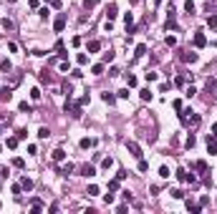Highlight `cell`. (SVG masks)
Masks as SVG:
<instances>
[{
    "instance_id": "bcb514c9",
    "label": "cell",
    "mask_w": 217,
    "mask_h": 214,
    "mask_svg": "<svg viewBox=\"0 0 217 214\" xmlns=\"http://www.w3.org/2000/svg\"><path fill=\"white\" fill-rule=\"evenodd\" d=\"M212 131H215V133H217V124H215V126H212Z\"/></svg>"
},
{
    "instance_id": "7a4b0ae2",
    "label": "cell",
    "mask_w": 217,
    "mask_h": 214,
    "mask_svg": "<svg viewBox=\"0 0 217 214\" xmlns=\"http://www.w3.org/2000/svg\"><path fill=\"white\" fill-rule=\"evenodd\" d=\"M126 149L134 154L136 159H142V149H139V144H136V141H126Z\"/></svg>"
},
{
    "instance_id": "b9f144b4",
    "label": "cell",
    "mask_w": 217,
    "mask_h": 214,
    "mask_svg": "<svg viewBox=\"0 0 217 214\" xmlns=\"http://www.w3.org/2000/svg\"><path fill=\"white\" fill-rule=\"evenodd\" d=\"M119 98H129V88H121L119 91Z\"/></svg>"
},
{
    "instance_id": "8992f818",
    "label": "cell",
    "mask_w": 217,
    "mask_h": 214,
    "mask_svg": "<svg viewBox=\"0 0 217 214\" xmlns=\"http://www.w3.org/2000/svg\"><path fill=\"white\" fill-rule=\"evenodd\" d=\"M177 179H179V181H194V177H192V174H187L184 169L177 171Z\"/></svg>"
},
{
    "instance_id": "5bb4252c",
    "label": "cell",
    "mask_w": 217,
    "mask_h": 214,
    "mask_svg": "<svg viewBox=\"0 0 217 214\" xmlns=\"http://www.w3.org/2000/svg\"><path fill=\"white\" fill-rule=\"evenodd\" d=\"M184 121H187L189 126H200V116H197V113H192L189 119H184Z\"/></svg>"
},
{
    "instance_id": "7402d4cb",
    "label": "cell",
    "mask_w": 217,
    "mask_h": 214,
    "mask_svg": "<svg viewBox=\"0 0 217 214\" xmlns=\"http://www.w3.org/2000/svg\"><path fill=\"white\" fill-rule=\"evenodd\" d=\"M187 209H189L192 214H200V209H202V207H200V204H189V202H187Z\"/></svg>"
},
{
    "instance_id": "1f68e13d",
    "label": "cell",
    "mask_w": 217,
    "mask_h": 214,
    "mask_svg": "<svg viewBox=\"0 0 217 214\" xmlns=\"http://www.w3.org/2000/svg\"><path fill=\"white\" fill-rule=\"evenodd\" d=\"M184 10H187V13H189V15H192V13H194V3H192V0H187V3H184Z\"/></svg>"
},
{
    "instance_id": "f6af8a7d",
    "label": "cell",
    "mask_w": 217,
    "mask_h": 214,
    "mask_svg": "<svg viewBox=\"0 0 217 214\" xmlns=\"http://www.w3.org/2000/svg\"><path fill=\"white\" fill-rule=\"evenodd\" d=\"M51 5L53 8H61V0H51Z\"/></svg>"
},
{
    "instance_id": "cb8c5ba5",
    "label": "cell",
    "mask_w": 217,
    "mask_h": 214,
    "mask_svg": "<svg viewBox=\"0 0 217 214\" xmlns=\"http://www.w3.org/2000/svg\"><path fill=\"white\" fill-rule=\"evenodd\" d=\"M101 166H104V169H106V171H109V169H111V166H114V159H111V156H109V159H104V161H101Z\"/></svg>"
},
{
    "instance_id": "5b68a950",
    "label": "cell",
    "mask_w": 217,
    "mask_h": 214,
    "mask_svg": "<svg viewBox=\"0 0 217 214\" xmlns=\"http://www.w3.org/2000/svg\"><path fill=\"white\" fill-rule=\"evenodd\" d=\"M53 28H56V33H61V30L66 28V15H58L56 23H53Z\"/></svg>"
},
{
    "instance_id": "9c48e42d",
    "label": "cell",
    "mask_w": 217,
    "mask_h": 214,
    "mask_svg": "<svg viewBox=\"0 0 217 214\" xmlns=\"http://www.w3.org/2000/svg\"><path fill=\"white\" fill-rule=\"evenodd\" d=\"M81 174H84V177H93V174H96V169H93L91 164H84V166H81Z\"/></svg>"
},
{
    "instance_id": "c3c4849f",
    "label": "cell",
    "mask_w": 217,
    "mask_h": 214,
    "mask_svg": "<svg viewBox=\"0 0 217 214\" xmlns=\"http://www.w3.org/2000/svg\"><path fill=\"white\" fill-rule=\"evenodd\" d=\"M0 207H3V204H0Z\"/></svg>"
},
{
    "instance_id": "52a82bcc",
    "label": "cell",
    "mask_w": 217,
    "mask_h": 214,
    "mask_svg": "<svg viewBox=\"0 0 217 214\" xmlns=\"http://www.w3.org/2000/svg\"><path fill=\"white\" fill-rule=\"evenodd\" d=\"M78 146H81V149H93V146H96V139H81Z\"/></svg>"
},
{
    "instance_id": "603a6c76",
    "label": "cell",
    "mask_w": 217,
    "mask_h": 214,
    "mask_svg": "<svg viewBox=\"0 0 217 214\" xmlns=\"http://www.w3.org/2000/svg\"><path fill=\"white\" fill-rule=\"evenodd\" d=\"M18 108H20V111H23V113H30V111H33V108H30V103H28V101H23V103H20V106H18Z\"/></svg>"
},
{
    "instance_id": "30bf717a",
    "label": "cell",
    "mask_w": 217,
    "mask_h": 214,
    "mask_svg": "<svg viewBox=\"0 0 217 214\" xmlns=\"http://www.w3.org/2000/svg\"><path fill=\"white\" fill-rule=\"evenodd\" d=\"M73 169H76V166H73V164H71V161H68V164H66V166H61V169H58V171H61V177H68V174H71V171H73Z\"/></svg>"
},
{
    "instance_id": "ffe728a7",
    "label": "cell",
    "mask_w": 217,
    "mask_h": 214,
    "mask_svg": "<svg viewBox=\"0 0 217 214\" xmlns=\"http://www.w3.org/2000/svg\"><path fill=\"white\" fill-rule=\"evenodd\" d=\"M91 73H96V76H101V73H104V63H96V66L91 68Z\"/></svg>"
},
{
    "instance_id": "e0dca14e",
    "label": "cell",
    "mask_w": 217,
    "mask_h": 214,
    "mask_svg": "<svg viewBox=\"0 0 217 214\" xmlns=\"http://www.w3.org/2000/svg\"><path fill=\"white\" fill-rule=\"evenodd\" d=\"M139 96H142V101H151V96H154V93H151L149 88H144V91H139Z\"/></svg>"
},
{
    "instance_id": "836d02e7",
    "label": "cell",
    "mask_w": 217,
    "mask_h": 214,
    "mask_svg": "<svg viewBox=\"0 0 217 214\" xmlns=\"http://www.w3.org/2000/svg\"><path fill=\"white\" fill-rule=\"evenodd\" d=\"M119 189V179H114V181H109V191H116Z\"/></svg>"
},
{
    "instance_id": "6da1fadb",
    "label": "cell",
    "mask_w": 217,
    "mask_h": 214,
    "mask_svg": "<svg viewBox=\"0 0 217 214\" xmlns=\"http://www.w3.org/2000/svg\"><path fill=\"white\" fill-rule=\"evenodd\" d=\"M207 151H210V154H217V133L207 136Z\"/></svg>"
},
{
    "instance_id": "4dcf8cb0",
    "label": "cell",
    "mask_w": 217,
    "mask_h": 214,
    "mask_svg": "<svg viewBox=\"0 0 217 214\" xmlns=\"http://www.w3.org/2000/svg\"><path fill=\"white\" fill-rule=\"evenodd\" d=\"M86 194H88V197H96V194H98V186H96V184H91V186H88V191H86Z\"/></svg>"
},
{
    "instance_id": "ab89813d",
    "label": "cell",
    "mask_w": 217,
    "mask_h": 214,
    "mask_svg": "<svg viewBox=\"0 0 217 214\" xmlns=\"http://www.w3.org/2000/svg\"><path fill=\"white\" fill-rule=\"evenodd\" d=\"M41 81H43V83H48V81H51V76H48V71H43V73H41Z\"/></svg>"
},
{
    "instance_id": "f1b7e54d",
    "label": "cell",
    "mask_w": 217,
    "mask_h": 214,
    "mask_svg": "<svg viewBox=\"0 0 217 214\" xmlns=\"http://www.w3.org/2000/svg\"><path fill=\"white\" fill-rule=\"evenodd\" d=\"M30 207H33V212H41V209H43V202H38V199H33V204H30Z\"/></svg>"
},
{
    "instance_id": "4316f807",
    "label": "cell",
    "mask_w": 217,
    "mask_h": 214,
    "mask_svg": "<svg viewBox=\"0 0 217 214\" xmlns=\"http://www.w3.org/2000/svg\"><path fill=\"white\" fill-rule=\"evenodd\" d=\"M194 169H197V171H207V161H197Z\"/></svg>"
},
{
    "instance_id": "8fae6325",
    "label": "cell",
    "mask_w": 217,
    "mask_h": 214,
    "mask_svg": "<svg viewBox=\"0 0 217 214\" xmlns=\"http://www.w3.org/2000/svg\"><path fill=\"white\" fill-rule=\"evenodd\" d=\"M63 159H66V151L63 149H56L53 151V161H63Z\"/></svg>"
},
{
    "instance_id": "60d3db41",
    "label": "cell",
    "mask_w": 217,
    "mask_h": 214,
    "mask_svg": "<svg viewBox=\"0 0 217 214\" xmlns=\"http://www.w3.org/2000/svg\"><path fill=\"white\" fill-rule=\"evenodd\" d=\"M0 93H3V98H5V101H10V88H3Z\"/></svg>"
},
{
    "instance_id": "7dc6e473",
    "label": "cell",
    "mask_w": 217,
    "mask_h": 214,
    "mask_svg": "<svg viewBox=\"0 0 217 214\" xmlns=\"http://www.w3.org/2000/svg\"><path fill=\"white\" fill-rule=\"evenodd\" d=\"M8 3H15V0H8Z\"/></svg>"
},
{
    "instance_id": "83f0119b",
    "label": "cell",
    "mask_w": 217,
    "mask_h": 214,
    "mask_svg": "<svg viewBox=\"0 0 217 214\" xmlns=\"http://www.w3.org/2000/svg\"><path fill=\"white\" fill-rule=\"evenodd\" d=\"M159 177H162V179H169V169H167V166H159Z\"/></svg>"
},
{
    "instance_id": "277c9868",
    "label": "cell",
    "mask_w": 217,
    "mask_h": 214,
    "mask_svg": "<svg viewBox=\"0 0 217 214\" xmlns=\"http://www.w3.org/2000/svg\"><path fill=\"white\" fill-rule=\"evenodd\" d=\"M116 15H119V8H116V3H111V5L106 8V20H114Z\"/></svg>"
},
{
    "instance_id": "d4e9b609",
    "label": "cell",
    "mask_w": 217,
    "mask_h": 214,
    "mask_svg": "<svg viewBox=\"0 0 217 214\" xmlns=\"http://www.w3.org/2000/svg\"><path fill=\"white\" fill-rule=\"evenodd\" d=\"M48 133H51V131H48L46 126H41V129H38V136H41V139H48Z\"/></svg>"
},
{
    "instance_id": "484cf974",
    "label": "cell",
    "mask_w": 217,
    "mask_h": 214,
    "mask_svg": "<svg viewBox=\"0 0 217 214\" xmlns=\"http://www.w3.org/2000/svg\"><path fill=\"white\" fill-rule=\"evenodd\" d=\"M126 86H129V88H131V86H136V76H131V73L126 76Z\"/></svg>"
},
{
    "instance_id": "7bdbcfd3",
    "label": "cell",
    "mask_w": 217,
    "mask_h": 214,
    "mask_svg": "<svg viewBox=\"0 0 217 214\" xmlns=\"http://www.w3.org/2000/svg\"><path fill=\"white\" fill-rule=\"evenodd\" d=\"M192 146H194V136L189 133V136H187V149H192Z\"/></svg>"
},
{
    "instance_id": "f546056e",
    "label": "cell",
    "mask_w": 217,
    "mask_h": 214,
    "mask_svg": "<svg viewBox=\"0 0 217 214\" xmlns=\"http://www.w3.org/2000/svg\"><path fill=\"white\" fill-rule=\"evenodd\" d=\"M207 25H210V28H217V15H210V18H207Z\"/></svg>"
},
{
    "instance_id": "f35d334b",
    "label": "cell",
    "mask_w": 217,
    "mask_h": 214,
    "mask_svg": "<svg viewBox=\"0 0 217 214\" xmlns=\"http://www.w3.org/2000/svg\"><path fill=\"white\" fill-rule=\"evenodd\" d=\"M215 86H217V81H215V78H207V91H212Z\"/></svg>"
},
{
    "instance_id": "e575fe53",
    "label": "cell",
    "mask_w": 217,
    "mask_h": 214,
    "mask_svg": "<svg viewBox=\"0 0 217 214\" xmlns=\"http://www.w3.org/2000/svg\"><path fill=\"white\" fill-rule=\"evenodd\" d=\"M0 68H3V71H5V73H8V71H10V68H13V63H10V61H3V63H0Z\"/></svg>"
},
{
    "instance_id": "ee69618b",
    "label": "cell",
    "mask_w": 217,
    "mask_h": 214,
    "mask_svg": "<svg viewBox=\"0 0 217 214\" xmlns=\"http://www.w3.org/2000/svg\"><path fill=\"white\" fill-rule=\"evenodd\" d=\"M96 3H98V0H84V5H86V8H93Z\"/></svg>"
},
{
    "instance_id": "d590c367",
    "label": "cell",
    "mask_w": 217,
    "mask_h": 214,
    "mask_svg": "<svg viewBox=\"0 0 217 214\" xmlns=\"http://www.w3.org/2000/svg\"><path fill=\"white\" fill-rule=\"evenodd\" d=\"M172 197H174V199H182V197H184V191H182V189H174V191H172Z\"/></svg>"
},
{
    "instance_id": "2e32d148",
    "label": "cell",
    "mask_w": 217,
    "mask_h": 214,
    "mask_svg": "<svg viewBox=\"0 0 217 214\" xmlns=\"http://www.w3.org/2000/svg\"><path fill=\"white\" fill-rule=\"evenodd\" d=\"M144 53H147V46H144V43H139V46H136V50H134V55H136V58H142Z\"/></svg>"
},
{
    "instance_id": "4fadbf2b",
    "label": "cell",
    "mask_w": 217,
    "mask_h": 214,
    "mask_svg": "<svg viewBox=\"0 0 217 214\" xmlns=\"http://www.w3.org/2000/svg\"><path fill=\"white\" fill-rule=\"evenodd\" d=\"M96 50H101V41H91L88 43V53H96Z\"/></svg>"
},
{
    "instance_id": "9a60e30c",
    "label": "cell",
    "mask_w": 217,
    "mask_h": 214,
    "mask_svg": "<svg viewBox=\"0 0 217 214\" xmlns=\"http://www.w3.org/2000/svg\"><path fill=\"white\" fill-rule=\"evenodd\" d=\"M20 186H23L25 191H30V189H33V181H30L28 177H23V179H20Z\"/></svg>"
},
{
    "instance_id": "ba28073f",
    "label": "cell",
    "mask_w": 217,
    "mask_h": 214,
    "mask_svg": "<svg viewBox=\"0 0 217 214\" xmlns=\"http://www.w3.org/2000/svg\"><path fill=\"white\" fill-rule=\"evenodd\" d=\"M182 61H184V63H197V53H189V50L182 53Z\"/></svg>"
},
{
    "instance_id": "8d00e7d4",
    "label": "cell",
    "mask_w": 217,
    "mask_h": 214,
    "mask_svg": "<svg viewBox=\"0 0 217 214\" xmlns=\"http://www.w3.org/2000/svg\"><path fill=\"white\" fill-rule=\"evenodd\" d=\"M139 171H149V164L144 159H139Z\"/></svg>"
},
{
    "instance_id": "681fc988",
    "label": "cell",
    "mask_w": 217,
    "mask_h": 214,
    "mask_svg": "<svg viewBox=\"0 0 217 214\" xmlns=\"http://www.w3.org/2000/svg\"><path fill=\"white\" fill-rule=\"evenodd\" d=\"M215 46H217V43H215Z\"/></svg>"
},
{
    "instance_id": "3957f363",
    "label": "cell",
    "mask_w": 217,
    "mask_h": 214,
    "mask_svg": "<svg viewBox=\"0 0 217 214\" xmlns=\"http://www.w3.org/2000/svg\"><path fill=\"white\" fill-rule=\"evenodd\" d=\"M194 46H197V48H205V46H207V38H205L202 30H197V35H194Z\"/></svg>"
},
{
    "instance_id": "74e56055",
    "label": "cell",
    "mask_w": 217,
    "mask_h": 214,
    "mask_svg": "<svg viewBox=\"0 0 217 214\" xmlns=\"http://www.w3.org/2000/svg\"><path fill=\"white\" fill-rule=\"evenodd\" d=\"M30 98H33V101H38V98H41V91L33 88V91H30Z\"/></svg>"
},
{
    "instance_id": "ac0fdd59",
    "label": "cell",
    "mask_w": 217,
    "mask_h": 214,
    "mask_svg": "<svg viewBox=\"0 0 217 214\" xmlns=\"http://www.w3.org/2000/svg\"><path fill=\"white\" fill-rule=\"evenodd\" d=\"M3 28H5V30H13V28H15V23L10 20V18H3Z\"/></svg>"
},
{
    "instance_id": "7c38bea8",
    "label": "cell",
    "mask_w": 217,
    "mask_h": 214,
    "mask_svg": "<svg viewBox=\"0 0 217 214\" xmlns=\"http://www.w3.org/2000/svg\"><path fill=\"white\" fill-rule=\"evenodd\" d=\"M101 98H104V103H109V106H114V103H116V96H114V93H104Z\"/></svg>"
},
{
    "instance_id": "d6a6232c",
    "label": "cell",
    "mask_w": 217,
    "mask_h": 214,
    "mask_svg": "<svg viewBox=\"0 0 217 214\" xmlns=\"http://www.w3.org/2000/svg\"><path fill=\"white\" fill-rule=\"evenodd\" d=\"M13 166H15V169H23L25 161H23V159H13Z\"/></svg>"
},
{
    "instance_id": "d6986e66",
    "label": "cell",
    "mask_w": 217,
    "mask_h": 214,
    "mask_svg": "<svg viewBox=\"0 0 217 214\" xmlns=\"http://www.w3.org/2000/svg\"><path fill=\"white\" fill-rule=\"evenodd\" d=\"M76 61H78V66H86V63H88V55H86V53H78Z\"/></svg>"
},
{
    "instance_id": "44dd1931",
    "label": "cell",
    "mask_w": 217,
    "mask_h": 214,
    "mask_svg": "<svg viewBox=\"0 0 217 214\" xmlns=\"http://www.w3.org/2000/svg\"><path fill=\"white\" fill-rule=\"evenodd\" d=\"M18 141H20L18 136H10V139H8V149H15V146H18Z\"/></svg>"
}]
</instances>
